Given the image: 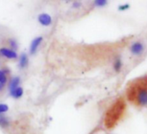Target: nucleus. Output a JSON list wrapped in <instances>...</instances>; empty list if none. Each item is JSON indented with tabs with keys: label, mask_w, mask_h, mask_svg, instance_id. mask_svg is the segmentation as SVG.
Masks as SVG:
<instances>
[{
	"label": "nucleus",
	"mask_w": 147,
	"mask_h": 134,
	"mask_svg": "<svg viewBox=\"0 0 147 134\" xmlns=\"http://www.w3.org/2000/svg\"><path fill=\"white\" fill-rule=\"evenodd\" d=\"M126 97L136 106H147V77L131 82L127 88Z\"/></svg>",
	"instance_id": "1"
},
{
	"label": "nucleus",
	"mask_w": 147,
	"mask_h": 134,
	"mask_svg": "<svg viewBox=\"0 0 147 134\" xmlns=\"http://www.w3.org/2000/svg\"><path fill=\"white\" fill-rule=\"evenodd\" d=\"M126 105L123 98L117 99L107 110L105 117V125L107 129L113 128L124 117Z\"/></svg>",
	"instance_id": "2"
},
{
	"label": "nucleus",
	"mask_w": 147,
	"mask_h": 134,
	"mask_svg": "<svg viewBox=\"0 0 147 134\" xmlns=\"http://www.w3.org/2000/svg\"><path fill=\"white\" fill-rule=\"evenodd\" d=\"M130 51H131L132 55H134V56H140L144 51V45L141 42H138H138H134L131 45Z\"/></svg>",
	"instance_id": "3"
},
{
	"label": "nucleus",
	"mask_w": 147,
	"mask_h": 134,
	"mask_svg": "<svg viewBox=\"0 0 147 134\" xmlns=\"http://www.w3.org/2000/svg\"><path fill=\"white\" fill-rule=\"evenodd\" d=\"M38 21L40 22L41 25H45V26H48V25H51V23H52V18H51V17H50L49 14L42 13V14H40V15H39V17H38Z\"/></svg>",
	"instance_id": "4"
},
{
	"label": "nucleus",
	"mask_w": 147,
	"mask_h": 134,
	"mask_svg": "<svg viewBox=\"0 0 147 134\" xmlns=\"http://www.w3.org/2000/svg\"><path fill=\"white\" fill-rule=\"evenodd\" d=\"M0 54L8 58H16L18 56L15 51H13L12 49H7V48H2L0 50Z\"/></svg>",
	"instance_id": "5"
},
{
	"label": "nucleus",
	"mask_w": 147,
	"mask_h": 134,
	"mask_svg": "<svg viewBox=\"0 0 147 134\" xmlns=\"http://www.w3.org/2000/svg\"><path fill=\"white\" fill-rule=\"evenodd\" d=\"M42 41V37H38V38H35L32 41V43L30 44V53L31 54H34L36 51V50H37L38 46L40 45V44H41Z\"/></svg>",
	"instance_id": "6"
},
{
	"label": "nucleus",
	"mask_w": 147,
	"mask_h": 134,
	"mask_svg": "<svg viewBox=\"0 0 147 134\" xmlns=\"http://www.w3.org/2000/svg\"><path fill=\"white\" fill-rule=\"evenodd\" d=\"M121 68H122V61L120 57H116L113 62V69L115 70L116 72H119Z\"/></svg>",
	"instance_id": "7"
},
{
	"label": "nucleus",
	"mask_w": 147,
	"mask_h": 134,
	"mask_svg": "<svg viewBox=\"0 0 147 134\" xmlns=\"http://www.w3.org/2000/svg\"><path fill=\"white\" fill-rule=\"evenodd\" d=\"M23 92H24L23 89L21 87H18L17 89H15L13 91H11V95L15 98H18L23 95Z\"/></svg>",
	"instance_id": "8"
},
{
	"label": "nucleus",
	"mask_w": 147,
	"mask_h": 134,
	"mask_svg": "<svg viewBox=\"0 0 147 134\" xmlns=\"http://www.w3.org/2000/svg\"><path fill=\"white\" fill-rule=\"evenodd\" d=\"M19 83H20L19 78H14V79L11 81V83H10V89H11V91H13V90L17 89V88L18 87Z\"/></svg>",
	"instance_id": "9"
},
{
	"label": "nucleus",
	"mask_w": 147,
	"mask_h": 134,
	"mask_svg": "<svg viewBox=\"0 0 147 134\" xmlns=\"http://www.w3.org/2000/svg\"><path fill=\"white\" fill-rule=\"evenodd\" d=\"M20 66L21 67H25L28 64V57L25 53H23L20 57Z\"/></svg>",
	"instance_id": "10"
},
{
	"label": "nucleus",
	"mask_w": 147,
	"mask_h": 134,
	"mask_svg": "<svg viewBox=\"0 0 147 134\" xmlns=\"http://www.w3.org/2000/svg\"><path fill=\"white\" fill-rule=\"evenodd\" d=\"M0 125L2 127H7L9 125V121L5 117L0 116Z\"/></svg>",
	"instance_id": "11"
},
{
	"label": "nucleus",
	"mask_w": 147,
	"mask_h": 134,
	"mask_svg": "<svg viewBox=\"0 0 147 134\" xmlns=\"http://www.w3.org/2000/svg\"><path fill=\"white\" fill-rule=\"evenodd\" d=\"M6 76L5 75V72H2V71H0V83H2V84H5L6 83Z\"/></svg>",
	"instance_id": "12"
},
{
	"label": "nucleus",
	"mask_w": 147,
	"mask_h": 134,
	"mask_svg": "<svg viewBox=\"0 0 147 134\" xmlns=\"http://www.w3.org/2000/svg\"><path fill=\"white\" fill-rule=\"evenodd\" d=\"M8 111V105L5 104H0V113H3Z\"/></svg>",
	"instance_id": "13"
},
{
	"label": "nucleus",
	"mask_w": 147,
	"mask_h": 134,
	"mask_svg": "<svg viewBox=\"0 0 147 134\" xmlns=\"http://www.w3.org/2000/svg\"><path fill=\"white\" fill-rule=\"evenodd\" d=\"M10 43H11V46L13 48V49H17V47H18V45H17V43H16V41L15 40H10Z\"/></svg>",
	"instance_id": "14"
},
{
	"label": "nucleus",
	"mask_w": 147,
	"mask_h": 134,
	"mask_svg": "<svg viewBox=\"0 0 147 134\" xmlns=\"http://www.w3.org/2000/svg\"><path fill=\"white\" fill-rule=\"evenodd\" d=\"M95 4L98 6H103L106 5V1H95Z\"/></svg>",
	"instance_id": "15"
},
{
	"label": "nucleus",
	"mask_w": 147,
	"mask_h": 134,
	"mask_svg": "<svg viewBox=\"0 0 147 134\" xmlns=\"http://www.w3.org/2000/svg\"><path fill=\"white\" fill-rule=\"evenodd\" d=\"M3 87H4V84H2V83H0V91H1V90L3 89Z\"/></svg>",
	"instance_id": "16"
}]
</instances>
